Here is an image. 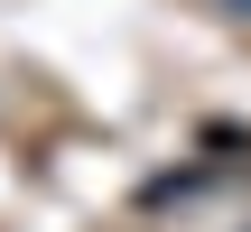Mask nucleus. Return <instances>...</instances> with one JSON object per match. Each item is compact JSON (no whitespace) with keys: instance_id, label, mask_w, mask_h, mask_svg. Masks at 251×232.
Returning <instances> with one entry per match:
<instances>
[{"instance_id":"obj_1","label":"nucleus","mask_w":251,"mask_h":232,"mask_svg":"<svg viewBox=\"0 0 251 232\" xmlns=\"http://www.w3.org/2000/svg\"><path fill=\"white\" fill-rule=\"evenodd\" d=\"M233 9H251V0H233Z\"/></svg>"}]
</instances>
